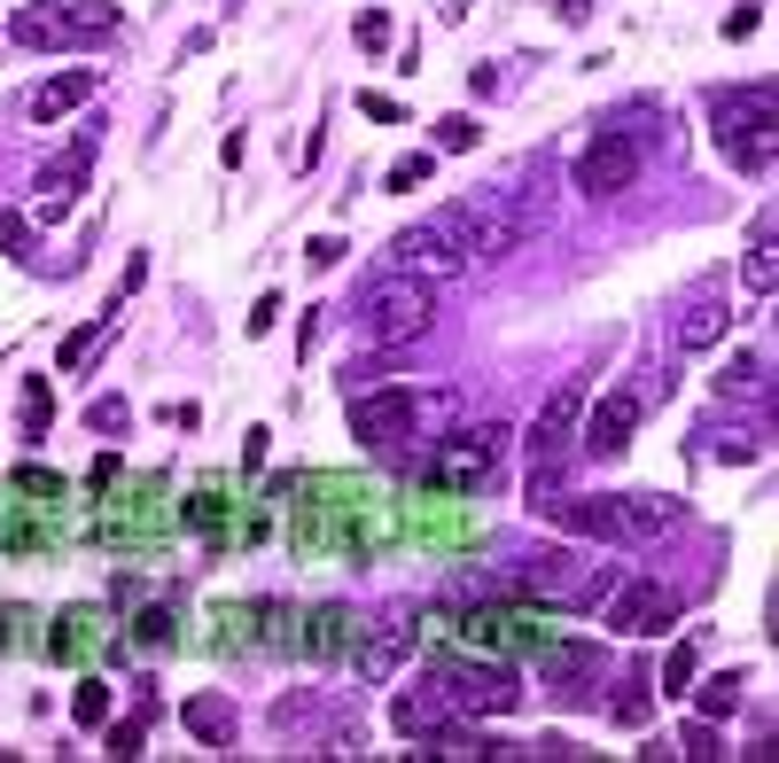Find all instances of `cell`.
I'll return each instance as SVG.
<instances>
[{
	"instance_id": "83f0119b",
	"label": "cell",
	"mask_w": 779,
	"mask_h": 763,
	"mask_svg": "<svg viewBox=\"0 0 779 763\" xmlns=\"http://www.w3.org/2000/svg\"><path fill=\"white\" fill-rule=\"evenodd\" d=\"M47 420H55L47 382H24V445H40V437H47Z\"/></svg>"
},
{
	"instance_id": "52a82bcc",
	"label": "cell",
	"mask_w": 779,
	"mask_h": 763,
	"mask_svg": "<svg viewBox=\"0 0 779 763\" xmlns=\"http://www.w3.org/2000/svg\"><path fill=\"white\" fill-rule=\"evenodd\" d=\"M507 460V429L499 420H476V429H453L437 452H429V483L437 491H483Z\"/></svg>"
},
{
	"instance_id": "8d00e7d4",
	"label": "cell",
	"mask_w": 779,
	"mask_h": 763,
	"mask_svg": "<svg viewBox=\"0 0 779 763\" xmlns=\"http://www.w3.org/2000/svg\"><path fill=\"white\" fill-rule=\"evenodd\" d=\"M756 24H764V9H733V16H725V40H748Z\"/></svg>"
},
{
	"instance_id": "d590c367",
	"label": "cell",
	"mask_w": 779,
	"mask_h": 763,
	"mask_svg": "<svg viewBox=\"0 0 779 763\" xmlns=\"http://www.w3.org/2000/svg\"><path fill=\"white\" fill-rule=\"evenodd\" d=\"M94 429H125V397H94Z\"/></svg>"
},
{
	"instance_id": "7402d4cb",
	"label": "cell",
	"mask_w": 779,
	"mask_h": 763,
	"mask_svg": "<svg viewBox=\"0 0 779 763\" xmlns=\"http://www.w3.org/2000/svg\"><path fill=\"white\" fill-rule=\"evenodd\" d=\"M413 530L437 538V546H460L468 538V515H460V491H437V498H413Z\"/></svg>"
},
{
	"instance_id": "cb8c5ba5",
	"label": "cell",
	"mask_w": 779,
	"mask_h": 763,
	"mask_svg": "<svg viewBox=\"0 0 779 763\" xmlns=\"http://www.w3.org/2000/svg\"><path fill=\"white\" fill-rule=\"evenodd\" d=\"M764 374H771V367H764L756 351H733V359H725V374H717V390H725V397H756V390H764Z\"/></svg>"
},
{
	"instance_id": "9a60e30c",
	"label": "cell",
	"mask_w": 779,
	"mask_h": 763,
	"mask_svg": "<svg viewBox=\"0 0 779 763\" xmlns=\"http://www.w3.org/2000/svg\"><path fill=\"white\" fill-rule=\"evenodd\" d=\"M102 639H110V616L78 601V608H63V616L40 631V654H47V662H86V654H94Z\"/></svg>"
},
{
	"instance_id": "ba28073f",
	"label": "cell",
	"mask_w": 779,
	"mask_h": 763,
	"mask_svg": "<svg viewBox=\"0 0 779 763\" xmlns=\"http://www.w3.org/2000/svg\"><path fill=\"white\" fill-rule=\"evenodd\" d=\"M647 172V133H624V125H600L585 148H577V188L592 195V203H609V195H624L632 180Z\"/></svg>"
},
{
	"instance_id": "ac0fdd59",
	"label": "cell",
	"mask_w": 779,
	"mask_h": 763,
	"mask_svg": "<svg viewBox=\"0 0 779 763\" xmlns=\"http://www.w3.org/2000/svg\"><path fill=\"white\" fill-rule=\"evenodd\" d=\"M453 717H460V709H453V702H445L437 686H421V694H398V709H390V725H398L405 740H421V748L437 740V732H445ZM421 748H413V755H421Z\"/></svg>"
},
{
	"instance_id": "4fadbf2b",
	"label": "cell",
	"mask_w": 779,
	"mask_h": 763,
	"mask_svg": "<svg viewBox=\"0 0 779 763\" xmlns=\"http://www.w3.org/2000/svg\"><path fill=\"white\" fill-rule=\"evenodd\" d=\"M460 266H468V258L453 249V234H445L437 218H421V226H405V234L390 242V273H413V281H429V289L453 281Z\"/></svg>"
},
{
	"instance_id": "b9f144b4",
	"label": "cell",
	"mask_w": 779,
	"mask_h": 763,
	"mask_svg": "<svg viewBox=\"0 0 779 763\" xmlns=\"http://www.w3.org/2000/svg\"><path fill=\"white\" fill-rule=\"evenodd\" d=\"M592 16V0H561V24H585Z\"/></svg>"
},
{
	"instance_id": "60d3db41",
	"label": "cell",
	"mask_w": 779,
	"mask_h": 763,
	"mask_svg": "<svg viewBox=\"0 0 779 763\" xmlns=\"http://www.w3.org/2000/svg\"><path fill=\"white\" fill-rule=\"evenodd\" d=\"M756 452H764L756 437H725V445H717V460H756Z\"/></svg>"
},
{
	"instance_id": "ffe728a7",
	"label": "cell",
	"mask_w": 779,
	"mask_h": 763,
	"mask_svg": "<svg viewBox=\"0 0 779 763\" xmlns=\"http://www.w3.org/2000/svg\"><path fill=\"white\" fill-rule=\"evenodd\" d=\"M725 327H733V304L702 296V304H686V312H678L670 344H678V351H710V344H725Z\"/></svg>"
},
{
	"instance_id": "5bb4252c",
	"label": "cell",
	"mask_w": 779,
	"mask_h": 763,
	"mask_svg": "<svg viewBox=\"0 0 779 763\" xmlns=\"http://www.w3.org/2000/svg\"><path fill=\"white\" fill-rule=\"evenodd\" d=\"M639 413H647V390H609L600 405H585L577 445H585L592 460H616V452L632 445V429H639Z\"/></svg>"
},
{
	"instance_id": "f546056e",
	"label": "cell",
	"mask_w": 779,
	"mask_h": 763,
	"mask_svg": "<svg viewBox=\"0 0 779 763\" xmlns=\"http://www.w3.org/2000/svg\"><path fill=\"white\" fill-rule=\"evenodd\" d=\"M70 717H78V725H110V686H102V677H86V686H78Z\"/></svg>"
},
{
	"instance_id": "d6a6232c",
	"label": "cell",
	"mask_w": 779,
	"mask_h": 763,
	"mask_svg": "<svg viewBox=\"0 0 779 763\" xmlns=\"http://www.w3.org/2000/svg\"><path fill=\"white\" fill-rule=\"evenodd\" d=\"M359 47H367V55L390 47V16H382V9H359Z\"/></svg>"
},
{
	"instance_id": "e0dca14e",
	"label": "cell",
	"mask_w": 779,
	"mask_h": 763,
	"mask_svg": "<svg viewBox=\"0 0 779 763\" xmlns=\"http://www.w3.org/2000/svg\"><path fill=\"white\" fill-rule=\"evenodd\" d=\"M616 515H624V546H655V538H670V530L686 523V506L663 498V491H624Z\"/></svg>"
},
{
	"instance_id": "6da1fadb",
	"label": "cell",
	"mask_w": 779,
	"mask_h": 763,
	"mask_svg": "<svg viewBox=\"0 0 779 763\" xmlns=\"http://www.w3.org/2000/svg\"><path fill=\"white\" fill-rule=\"evenodd\" d=\"M437 226L453 234L460 258H514L531 234L554 226V203L546 195H523V188H483V195H460L437 211Z\"/></svg>"
},
{
	"instance_id": "603a6c76",
	"label": "cell",
	"mask_w": 779,
	"mask_h": 763,
	"mask_svg": "<svg viewBox=\"0 0 779 763\" xmlns=\"http://www.w3.org/2000/svg\"><path fill=\"white\" fill-rule=\"evenodd\" d=\"M102 344H110V312H94L86 327H70V335H63V351H55V367H63V374H86V359H94Z\"/></svg>"
},
{
	"instance_id": "8992f818",
	"label": "cell",
	"mask_w": 779,
	"mask_h": 763,
	"mask_svg": "<svg viewBox=\"0 0 779 763\" xmlns=\"http://www.w3.org/2000/svg\"><path fill=\"white\" fill-rule=\"evenodd\" d=\"M577 420H585V382H561V390L538 405V420H531V506L561 491L554 475H561V460L577 452Z\"/></svg>"
},
{
	"instance_id": "74e56055",
	"label": "cell",
	"mask_w": 779,
	"mask_h": 763,
	"mask_svg": "<svg viewBox=\"0 0 779 763\" xmlns=\"http://www.w3.org/2000/svg\"><path fill=\"white\" fill-rule=\"evenodd\" d=\"M359 110H367L375 125H398V102H390V94H359Z\"/></svg>"
},
{
	"instance_id": "4316f807",
	"label": "cell",
	"mask_w": 779,
	"mask_h": 763,
	"mask_svg": "<svg viewBox=\"0 0 779 763\" xmlns=\"http://www.w3.org/2000/svg\"><path fill=\"white\" fill-rule=\"evenodd\" d=\"M429 172H437V156L421 148V156H398V164H390L382 188H390V195H413V188H429Z\"/></svg>"
},
{
	"instance_id": "d6986e66",
	"label": "cell",
	"mask_w": 779,
	"mask_h": 763,
	"mask_svg": "<svg viewBox=\"0 0 779 763\" xmlns=\"http://www.w3.org/2000/svg\"><path fill=\"white\" fill-rule=\"evenodd\" d=\"M352 639H359V616L343 608V601H327V608H312V616H304V639H297V654L327 662V654H343Z\"/></svg>"
},
{
	"instance_id": "ab89813d",
	"label": "cell",
	"mask_w": 779,
	"mask_h": 763,
	"mask_svg": "<svg viewBox=\"0 0 779 763\" xmlns=\"http://www.w3.org/2000/svg\"><path fill=\"white\" fill-rule=\"evenodd\" d=\"M274 319H281V296H257V312H249V335H266Z\"/></svg>"
},
{
	"instance_id": "484cf974",
	"label": "cell",
	"mask_w": 779,
	"mask_h": 763,
	"mask_svg": "<svg viewBox=\"0 0 779 763\" xmlns=\"http://www.w3.org/2000/svg\"><path fill=\"white\" fill-rule=\"evenodd\" d=\"M694 702H702V717H733V709H741V677H733V670L702 677V694H694Z\"/></svg>"
},
{
	"instance_id": "4dcf8cb0",
	"label": "cell",
	"mask_w": 779,
	"mask_h": 763,
	"mask_svg": "<svg viewBox=\"0 0 779 763\" xmlns=\"http://www.w3.org/2000/svg\"><path fill=\"white\" fill-rule=\"evenodd\" d=\"M678 755H702V763L725 755V748H717V717H694V725H686V732H678Z\"/></svg>"
},
{
	"instance_id": "3957f363",
	"label": "cell",
	"mask_w": 779,
	"mask_h": 763,
	"mask_svg": "<svg viewBox=\"0 0 779 763\" xmlns=\"http://www.w3.org/2000/svg\"><path fill=\"white\" fill-rule=\"evenodd\" d=\"M429 686H437L453 709H468V717H507L514 702H523V677H514L499 654H437L429 662Z\"/></svg>"
},
{
	"instance_id": "9c48e42d",
	"label": "cell",
	"mask_w": 779,
	"mask_h": 763,
	"mask_svg": "<svg viewBox=\"0 0 779 763\" xmlns=\"http://www.w3.org/2000/svg\"><path fill=\"white\" fill-rule=\"evenodd\" d=\"M600 616H609V631H624V639H663L686 616V601L670 584H655V576H624L609 601H600Z\"/></svg>"
},
{
	"instance_id": "8fae6325",
	"label": "cell",
	"mask_w": 779,
	"mask_h": 763,
	"mask_svg": "<svg viewBox=\"0 0 779 763\" xmlns=\"http://www.w3.org/2000/svg\"><path fill=\"white\" fill-rule=\"evenodd\" d=\"M413 639H421V624H413V608H405V601H398V608H382L375 624H359V639H352L359 686H382V677H398V662L413 654Z\"/></svg>"
},
{
	"instance_id": "7c38bea8",
	"label": "cell",
	"mask_w": 779,
	"mask_h": 763,
	"mask_svg": "<svg viewBox=\"0 0 779 763\" xmlns=\"http://www.w3.org/2000/svg\"><path fill=\"white\" fill-rule=\"evenodd\" d=\"M86 172H94V133H78V141H63L47 164H40V180H32V211L55 226V218H70V203H78V188H86Z\"/></svg>"
},
{
	"instance_id": "2e32d148",
	"label": "cell",
	"mask_w": 779,
	"mask_h": 763,
	"mask_svg": "<svg viewBox=\"0 0 779 763\" xmlns=\"http://www.w3.org/2000/svg\"><path fill=\"white\" fill-rule=\"evenodd\" d=\"M94 94H102V70H86V63H78V70H55L47 87H32V94H24V117H32V125H55V117L86 110Z\"/></svg>"
},
{
	"instance_id": "e575fe53",
	"label": "cell",
	"mask_w": 779,
	"mask_h": 763,
	"mask_svg": "<svg viewBox=\"0 0 779 763\" xmlns=\"http://www.w3.org/2000/svg\"><path fill=\"white\" fill-rule=\"evenodd\" d=\"M110 755L125 763V755H141V717H125V725H110Z\"/></svg>"
},
{
	"instance_id": "836d02e7",
	"label": "cell",
	"mask_w": 779,
	"mask_h": 763,
	"mask_svg": "<svg viewBox=\"0 0 779 763\" xmlns=\"http://www.w3.org/2000/svg\"><path fill=\"white\" fill-rule=\"evenodd\" d=\"M437 148H476V117H437Z\"/></svg>"
},
{
	"instance_id": "1f68e13d",
	"label": "cell",
	"mask_w": 779,
	"mask_h": 763,
	"mask_svg": "<svg viewBox=\"0 0 779 763\" xmlns=\"http://www.w3.org/2000/svg\"><path fill=\"white\" fill-rule=\"evenodd\" d=\"M0 249H9V258H32V218L0 211Z\"/></svg>"
},
{
	"instance_id": "d4e9b609",
	"label": "cell",
	"mask_w": 779,
	"mask_h": 763,
	"mask_svg": "<svg viewBox=\"0 0 779 763\" xmlns=\"http://www.w3.org/2000/svg\"><path fill=\"white\" fill-rule=\"evenodd\" d=\"M694 670H702V647H694V639H678V647H670V662H663V677H655V686H663V694L678 702L686 686H694Z\"/></svg>"
},
{
	"instance_id": "7a4b0ae2",
	"label": "cell",
	"mask_w": 779,
	"mask_h": 763,
	"mask_svg": "<svg viewBox=\"0 0 779 763\" xmlns=\"http://www.w3.org/2000/svg\"><path fill=\"white\" fill-rule=\"evenodd\" d=\"M710 117H717V148H725V164H733V172H748V180H764V172H771V148H779V125H771V87L717 94V102H710Z\"/></svg>"
},
{
	"instance_id": "277c9868",
	"label": "cell",
	"mask_w": 779,
	"mask_h": 763,
	"mask_svg": "<svg viewBox=\"0 0 779 763\" xmlns=\"http://www.w3.org/2000/svg\"><path fill=\"white\" fill-rule=\"evenodd\" d=\"M359 319H367V335H375L382 351H413L421 335H429V319H437V289L413 281V273H382L359 296Z\"/></svg>"
},
{
	"instance_id": "f1b7e54d",
	"label": "cell",
	"mask_w": 779,
	"mask_h": 763,
	"mask_svg": "<svg viewBox=\"0 0 779 763\" xmlns=\"http://www.w3.org/2000/svg\"><path fill=\"white\" fill-rule=\"evenodd\" d=\"M133 639L141 647H171V639H180V616H171V608H141L133 616Z\"/></svg>"
},
{
	"instance_id": "30bf717a",
	"label": "cell",
	"mask_w": 779,
	"mask_h": 763,
	"mask_svg": "<svg viewBox=\"0 0 779 763\" xmlns=\"http://www.w3.org/2000/svg\"><path fill=\"white\" fill-rule=\"evenodd\" d=\"M413 420H421V397L398 390V382H375V390H352V437L367 452H398L413 437Z\"/></svg>"
},
{
	"instance_id": "5b68a950",
	"label": "cell",
	"mask_w": 779,
	"mask_h": 763,
	"mask_svg": "<svg viewBox=\"0 0 779 763\" xmlns=\"http://www.w3.org/2000/svg\"><path fill=\"white\" fill-rule=\"evenodd\" d=\"M118 9L110 0H47V9H16L9 16V40L16 47H94V40H118Z\"/></svg>"
},
{
	"instance_id": "f35d334b",
	"label": "cell",
	"mask_w": 779,
	"mask_h": 763,
	"mask_svg": "<svg viewBox=\"0 0 779 763\" xmlns=\"http://www.w3.org/2000/svg\"><path fill=\"white\" fill-rule=\"evenodd\" d=\"M639 717H647V694H639V686H632V694H616V725H639Z\"/></svg>"
},
{
	"instance_id": "44dd1931",
	"label": "cell",
	"mask_w": 779,
	"mask_h": 763,
	"mask_svg": "<svg viewBox=\"0 0 779 763\" xmlns=\"http://www.w3.org/2000/svg\"><path fill=\"white\" fill-rule=\"evenodd\" d=\"M180 725H188L203 748H234V702H226V694H196V702H180Z\"/></svg>"
}]
</instances>
